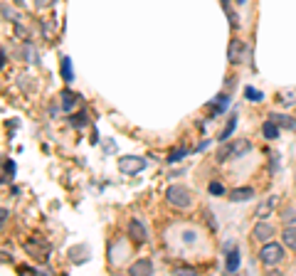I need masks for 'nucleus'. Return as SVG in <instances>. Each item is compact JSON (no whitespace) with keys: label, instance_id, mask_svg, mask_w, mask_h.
Segmentation results:
<instances>
[{"label":"nucleus","instance_id":"nucleus-1","mask_svg":"<svg viewBox=\"0 0 296 276\" xmlns=\"http://www.w3.org/2000/svg\"><path fill=\"white\" fill-rule=\"evenodd\" d=\"M281 259H284V247L274 244V242H264V247L259 252V261L264 266H277V264H281Z\"/></svg>","mask_w":296,"mask_h":276},{"label":"nucleus","instance_id":"nucleus-2","mask_svg":"<svg viewBox=\"0 0 296 276\" xmlns=\"http://www.w3.org/2000/svg\"><path fill=\"white\" fill-rule=\"evenodd\" d=\"M166 200L173 207H188V205L193 203V192L185 185H170L166 190Z\"/></svg>","mask_w":296,"mask_h":276},{"label":"nucleus","instance_id":"nucleus-3","mask_svg":"<svg viewBox=\"0 0 296 276\" xmlns=\"http://www.w3.org/2000/svg\"><path fill=\"white\" fill-rule=\"evenodd\" d=\"M146 168V158H138V155H124L119 158V170L124 175H136Z\"/></svg>","mask_w":296,"mask_h":276},{"label":"nucleus","instance_id":"nucleus-4","mask_svg":"<svg viewBox=\"0 0 296 276\" xmlns=\"http://www.w3.org/2000/svg\"><path fill=\"white\" fill-rule=\"evenodd\" d=\"M247 55H249L247 42H242V40H237V37H235V40L230 42V47H227V59H230V64H242Z\"/></svg>","mask_w":296,"mask_h":276},{"label":"nucleus","instance_id":"nucleus-5","mask_svg":"<svg viewBox=\"0 0 296 276\" xmlns=\"http://www.w3.org/2000/svg\"><path fill=\"white\" fill-rule=\"evenodd\" d=\"M252 148V143L247 141V138H240V141H235V143H230V146L222 150L220 155H217V161H225V158H240V155H247V150Z\"/></svg>","mask_w":296,"mask_h":276},{"label":"nucleus","instance_id":"nucleus-6","mask_svg":"<svg viewBox=\"0 0 296 276\" xmlns=\"http://www.w3.org/2000/svg\"><path fill=\"white\" fill-rule=\"evenodd\" d=\"M25 252L32 259H37V261H47L50 259V247L42 240H27L25 242Z\"/></svg>","mask_w":296,"mask_h":276},{"label":"nucleus","instance_id":"nucleus-7","mask_svg":"<svg viewBox=\"0 0 296 276\" xmlns=\"http://www.w3.org/2000/svg\"><path fill=\"white\" fill-rule=\"evenodd\" d=\"M252 237H254L257 242H269L272 237H274V227H272L269 222H264V220L257 222V224H254V229H252Z\"/></svg>","mask_w":296,"mask_h":276},{"label":"nucleus","instance_id":"nucleus-8","mask_svg":"<svg viewBox=\"0 0 296 276\" xmlns=\"http://www.w3.org/2000/svg\"><path fill=\"white\" fill-rule=\"evenodd\" d=\"M129 237L136 242V244H143V242L148 240V232H146V227H143V222H138V220L129 222Z\"/></svg>","mask_w":296,"mask_h":276},{"label":"nucleus","instance_id":"nucleus-9","mask_svg":"<svg viewBox=\"0 0 296 276\" xmlns=\"http://www.w3.org/2000/svg\"><path fill=\"white\" fill-rule=\"evenodd\" d=\"M129 274L131 276H146V274H153V261L151 259H138L133 261L129 266Z\"/></svg>","mask_w":296,"mask_h":276},{"label":"nucleus","instance_id":"nucleus-10","mask_svg":"<svg viewBox=\"0 0 296 276\" xmlns=\"http://www.w3.org/2000/svg\"><path fill=\"white\" fill-rule=\"evenodd\" d=\"M227 198H230L232 203H244V200H252V198H254V190H252V187H235Z\"/></svg>","mask_w":296,"mask_h":276},{"label":"nucleus","instance_id":"nucleus-11","mask_svg":"<svg viewBox=\"0 0 296 276\" xmlns=\"http://www.w3.org/2000/svg\"><path fill=\"white\" fill-rule=\"evenodd\" d=\"M225 269H227V274H235L240 269V252L237 249H230V254L225 259Z\"/></svg>","mask_w":296,"mask_h":276},{"label":"nucleus","instance_id":"nucleus-12","mask_svg":"<svg viewBox=\"0 0 296 276\" xmlns=\"http://www.w3.org/2000/svg\"><path fill=\"white\" fill-rule=\"evenodd\" d=\"M277 203V195H272L269 200H264V203H259V207L254 210V215H257L259 220H264V217H269V212H272V207Z\"/></svg>","mask_w":296,"mask_h":276},{"label":"nucleus","instance_id":"nucleus-13","mask_svg":"<svg viewBox=\"0 0 296 276\" xmlns=\"http://www.w3.org/2000/svg\"><path fill=\"white\" fill-rule=\"evenodd\" d=\"M281 242H284L289 249H294V252H296V224H291V227H284V232H281Z\"/></svg>","mask_w":296,"mask_h":276},{"label":"nucleus","instance_id":"nucleus-14","mask_svg":"<svg viewBox=\"0 0 296 276\" xmlns=\"http://www.w3.org/2000/svg\"><path fill=\"white\" fill-rule=\"evenodd\" d=\"M262 136H264L267 141H274V138H279V124H277V121H272V119H269V121L262 126Z\"/></svg>","mask_w":296,"mask_h":276},{"label":"nucleus","instance_id":"nucleus-15","mask_svg":"<svg viewBox=\"0 0 296 276\" xmlns=\"http://www.w3.org/2000/svg\"><path fill=\"white\" fill-rule=\"evenodd\" d=\"M59 67H62V79H64V82H72L74 79L72 59H69V57H62V64H59Z\"/></svg>","mask_w":296,"mask_h":276},{"label":"nucleus","instance_id":"nucleus-16","mask_svg":"<svg viewBox=\"0 0 296 276\" xmlns=\"http://www.w3.org/2000/svg\"><path fill=\"white\" fill-rule=\"evenodd\" d=\"M227 106H230V96L220 94V96H217V101H215V104H210V111H212V113H222Z\"/></svg>","mask_w":296,"mask_h":276},{"label":"nucleus","instance_id":"nucleus-17","mask_svg":"<svg viewBox=\"0 0 296 276\" xmlns=\"http://www.w3.org/2000/svg\"><path fill=\"white\" fill-rule=\"evenodd\" d=\"M59 96H62V109H64V111H72L74 101H77V94L67 89V92H62Z\"/></svg>","mask_w":296,"mask_h":276},{"label":"nucleus","instance_id":"nucleus-18","mask_svg":"<svg viewBox=\"0 0 296 276\" xmlns=\"http://www.w3.org/2000/svg\"><path fill=\"white\" fill-rule=\"evenodd\" d=\"M269 119H272V121H277L279 126H289V129H296V121H294V119H289V116H281V113H272Z\"/></svg>","mask_w":296,"mask_h":276},{"label":"nucleus","instance_id":"nucleus-19","mask_svg":"<svg viewBox=\"0 0 296 276\" xmlns=\"http://www.w3.org/2000/svg\"><path fill=\"white\" fill-rule=\"evenodd\" d=\"M183 155H188V150H183V148H173V150L168 153V163H178Z\"/></svg>","mask_w":296,"mask_h":276},{"label":"nucleus","instance_id":"nucleus-20","mask_svg":"<svg viewBox=\"0 0 296 276\" xmlns=\"http://www.w3.org/2000/svg\"><path fill=\"white\" fill-rule=\"evenodd\" d=\"M235 126H237V119H235V116H232V119H230V124H227V126H225V131H222L220 141H227V138H230V136H232V131H235Z\"/></svg>","mask_w":296,"mask_h":276},{"label":"nucleus","instance_id":"nucleus-21","mask_svg":"<svg viewBox=\"0 0 296 276\" xmlns=\"http://www.w3.org/2000/svg\"><path fill=\"white\" fill-rule=\"evenodd\" d=\"M247 99H249V101H254V104H257V101H262V92H257V89H254V87H247Z\"/></svg>","mask_w":296,"mask_h":276},{"label":"nucleus","instance_id":"nucleus-22","mask_svg":"<svg viewBox=\"0 0 296 276\" xmlns=\"http://www.w3.org/2000/svg\"><path fill=\"white\" fill-rule=\"evenodd\" d=\"M281 217H284V222H289V224H296V210H291V207H289V210H284V215H281Z\"/></svg>","mask_w":296,"mask_h":276},{"label":"nucleus","instance_id":"nucleus-23","mask_svg":"<svg viewBox=\"0 0 296 276\" xmlns=\"http://www.w3.org/2000/svg\"><path fill=\"white\" fill-rule=\"evenodd\" d=\"M25 59H27V62H32V64L37 62V57H35V47H32V45H25Z\"/></svg>","mask_w":296,"mask_h":276},{"label":"nucleus","instance_id":"nucleus-24","mask_svg":"<svg viewBox=\"0 0 296 276\" xmlns=\"http://www.w3.org/2000/svg\"><path fill=\"white\" fill-rule=\"evenodd\" d=\"M84 116H87V113H77V116H74V119H72V124H74V126H77V129L87 124V119H84Z\"/></svg>","mask_w":296,"mask_h":276},{"label":"nucleus","instance_id":"nucleus-25","mask_svg":"<svg viewBox=\"0 0 296 276\" xmlns=\"http://www.w3.org/2000/svg\"><path fill=\"white\" fill-rule=\"evenodd\" d=\"M210 192L212 195H225V187L220 183H210Z\"/></svg>","mask_w":296,"mask_h":276},{"label":"nucleus","instance_id":"nucleus-26","mask_svg":"<svg viewBox=\"0 0 296 276\" xmlns=\"http://www.w3.org/2000/svg\"><path fill=\"white\" fill-rule=\"evenodd\" d=\"M57 0H35V5L40 8V10H45V8H52Z\"/></svg>","mask_w":296,"mask_h":276},{"label":"nucleus","instance_id":"nucleus-27","mask_svg":"<svg viewBox=\"0 0 296 276\" xmlns=\"http://www.w3.org/2000/svg\"><path fill=\"white\" fill-rule=\"evenodd\" d=\"M13 173H15V163H13V161H5V175L13 178Z\"/></svg>","mask_w":296,"mask_h":276},{"label":"nucleus","instance_id":"nucleus-28","mask_svg":"<svg viewBox=\"0 0 296 276\" xmlns=\"http://www.w3.org/2000/svg\"><path fill=\"white\" fill-rule=\"evenodd\" d=\"M15 3H18V5H25V0H15Z\"/></svg>","mask_w":296,"mask_h":276},{"label":"nucleus","instance_id":"nucleus-29","mask_svg":"<svg viewBox=\"0 0 296 276\" xmlns=\"http://www.w3.org/2000/svg\"><path fill=\"white\" fill-rule=\"evenodd\" d=\"M237 3H244V0H237Z\"/></svg>","mask_w":296,"mask_h":276}]
</instances>
